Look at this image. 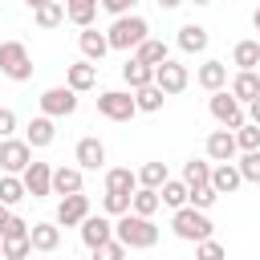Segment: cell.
<instances>
[{"label":"cell","mask_w":260,"mask_h":260,"mask_svg":"<svg viewBox=\"0 0 260 260\" xmlns=\"http://www.w3.org/2000/svg\"><path fill=\"white\" fill-rule=\"evenodd\" d=\"M171 232L179 236V240H187V244H199V240H211V232H215V223L207 219V211H199V207H179L175 215H171Z\"/></svg>","instance_id":"3957f363"},{"label":"cell","mask_w":260,"mask_h":260,"mask_svg":"<svg viewBox=\"0 0 260 260\" xmlns=\"http://www.w3.org/2000/svg\"><path fill=\"white\" fill-rule=\"evenodd\" d=\"M248 122H256V126H260V98H256V102H248Z\"/></svg>","instance_id":"bcb514c9"},{"label":"cell","mask_w":260,"mask_h":260,"mask_svg":"<svg viewBox=\"0 0 260 260\" xmlns=\"http://www.w3.org/2000/svg\"><path fill=\"white\" fill-rule=\"evenodd\" d=\"M195 260H228V248L211 236V240H199L195 244Z\"/></svg>","instance_id":"f35d334b"},{"label":"cell","mask_w":260,"mask_h":260,"mask_svg":"<svg viewBox=\"0 0 260 260\" xmlns=\"http://www.w3.org/2000/svg\"><path fill=\"white\" fill-rule=\"evenodd\" d=\"M24 4H28V8H41V4H49V0H24Z\"/></svg>","instance_id":"f907efd6"},{"label":"cell","mask_w":260,"mask_h":260,"mask_svg":"<svg viewBox=\"0 0 260 260\" xmlns=\"http://www.w3.org/2000/svg\"><path fill=\"white\" fill-rule=\"evenodd\" d=\"M110 49H118V53H130V49H138L146 37H150V24L142 20V16H134V12H126V16H114V24H110Z\"/></svg>","instance_id":"7a4b0ae2"},{"label":"cell","mask_w":260,"mask_h":260,"mask_svg":"<svg viewBox=\"0 0 260 260\" xmlns=\"http://www.w3.org/2000/svg\"><path fill=\"white\" fill-rule=\"evenodd\" d=\"M240 183H244V175H240L236 162H215V167H211V187H215L219 195H232Z\"/></svg>","instance_id":"ffe728a7"},{"label":"cell","mask_w":260,"mask_h":260,"mask_svg":"<svg viewBox=\"0 0 260 260\" xmlns=\"http://www.w3.org/2000/svg\"><path fill=\"white\" fill-rule=\"evenodd\" d=\"M77 45H81V57H85V61H93V65L110 53V37H106V32H98V28H81Z\"/></svg>","instance_id":"ac0fdd59"},{"label":"cell","mask_w":260,"mask_h":260,"mask_svg":"<svg viewBox=\"0 0 260 260\" xmlns=\"http://www.w3.org/2000/svg\"><path fill=\"white\" fill-rule=\"evenodd\" d=\"M207 41H211V37H207V28H203V24H195V20L179 28V49H183V53H203V49H207Z\"/></svg>","instance_id":"d4e9b609"},{"label":"cell","mask_w":260,"mask_h":260,"mask_svg":"<svg viewBox=\"0 0 260 260\" xmlns=\"http://www.w3.org/2000/svg\"><path fill=\"white\" fill-rule=\"evenodd\" d=\"M106 191H126V195H134V191H138V175H134L130 167H110V171H106Z\"/></svg>","instance_id":"4316f807"},{"label":"cell","mask_w":260,"mask_h":260,"mask_svg":"<svg viewBox=\"0 0 260 260\" xmlns=\"http://www.w3.org/2000/svg\"><path fill=\"white\" fill-rule=\"evenodd\" d=\"M53 138H57V126H53V118H49V114H41V118H32V122L24 126V142H28L32 150L53 146Z\"/></svg>","instance_id":"2e32d148"},{"label":"cell","mask_w":260,"mask_h":260,"mask_svg":"<svg viewBox=\"0 0 260 260\" xmlns=\"http://www.w3.org/2000/svg\"><path fill=\"white\" fill-rule=\"evenodd\" d=\"M183 183L195 191V187H207L211 183V162H203V158H191L187 167H183Z\"/></svg>","instance_id":"836d02e7"},{"label":"cell","mask_w":260,"mask_h":260,"mask_svg":"<svg viewBox=\"0 0 260 260\" xmlns=\"http://www.w3.org/2000/svg\"><path fill=\"white\" fill-rule=\"evenodd\" d=\"M32 20H37L41 28H57V24L65 20V4H61V0H49V4L32 8Z\"/></svg>","instance_id":"d6a6232c"},{"label":"cell","mask_w":260,"mask_h":260,"mask_svg":"<svg viewBox=\"0 0 260 260\" xmlns=\"http://www.w3.org/2000/svg\"><path fill=\"white\" fill-rule=\"evenodd\" d=\"M122 81H126L130 89H142V85L154 81V65H142L138 57H130V61L122 65Z\"/></svg>","instance_id":"484cf974"},{"label":"cell","mask_w":260,"mask_h":260,"mask_svg":"<svg viewBox=\"0 0 260 260\" xmlns=\"http://www.w3.org/2000/svg\"><path fill=\"white\" fill-rule=\"evenodd\" d=\"M8 215H12V207H8V203H0V228H4V219H8Z\"/></svg>","instance_id":"7dc6e473"},{"label":"cell","mask_w":260,"mask_h":260,"mask_svg":"<svg viewBox=\"0 0 260 260\" xmlns=\"http://www.w3.org/2000/svg\"><path fill=\"white\" fill-rule=\"evenodd\" d=\"M232 65H240V69H260V41H236Z\"/></svg>","instance_id":"f546056e"},{"label":"cell","mask_w":260,"mask_h":260,"mask_svg":"<svg viewBox=\"0 0 260 260\" xmlns=\"http://www.w3.org/2000/svg\"><path fill=\"white\" fill-rule=\"evenodd\" d=\"M236 167H240L244 183H260V150H244V158Z\"/></svg>","instance_id":"60d3db41"},{"label":"cell","mask_w":260,"mask_h":260,"mask_svg":"<svg viewBox=\"0 0 260 260\" xmlns=\"http://www.w3.org/2000/svg\"><path fill=\"white\" fill-rule=\"evenodd\" d=\"M28 236H32V248H37V252H57V248H61V223H57V219L32 223Z\"/></svg>","instance_id":"5bb4252c"},{"label":"cell","mask_w":260,"mask_h":260,"mask_svg":"<svg viewBox=\"0 0 260 260\" xmlns=\"http://www.w3.org/2000/svg\"><path fill=\"white\" fill-rule=\"evenodd\" d=\"M134 4H138V0H102V8H106L110 16H126Z\"/></svg>","instance_id":"f6af8a7d"},{"label":"cell","mask_w":260,"mask_h":260,"mask_svg":"<svg viewBox=\"0 0 260 260\" xmlns=\"http://www.w3.org/2000/svg\"><path fill=\"white\" fill-rule=\"evenodd\" d=\"M215 199H219V191L207 183V187H195L191 191V207H199V211H207V207H215Z\"/></svg>","instance_id":"b9f144b4"},{"label":"cell","mask_w":260,"mask_h":260,"mask_svg":"<svg viewBox=\"0 0 260 260\" xmlns=\"http://www.w3.org/2000/svg\"><path fill=\"white\" fill-rule=\"evenodd\" d=\"M134 102H138V114H158V110H162V102H167V93L150 81V85L134 89Z\"/></svg>","instance_id":"f1b7e54d"},{"label":"cell","mask_w":260,"mask_h":260,"mask_svg":"<svg viewBox=\"0 0 260 260\" xmlns=\"http://www.w3.org/2000/svg\"><path fill=\"white\" fill-rule=\"evenodd\" d=\"M37 248H32V236H12V240H0V256L4 260H28Z\"/></svg>","instance_id":"4dcf8cb0"},{"label":"cell","mask_w":260,"mask_h":260,"mask_svg":"<svg viewBox=\"0 0 260 260\" xmlns=\"http://www.w3.org/2000/svg\"><path fill=\"white\" fill-rule=\"evenodd\" d=\"M81 187V167H53V195H77Z\"/></svg>","instance_id":"d6986e66"},{"label":"cell","mask_w":260,"mask_h":260,"mask_svg":"<svg viewBox=\"0 0 260 260\" xmlns=\"http://www.w3.org/2000/svg\"><path fill=\"white\" fill-rule=\"evenodd\" d=\"M252 28H256V32H260V8H256V12H252Z\"/></svg>","instance_id":"681fc988"},{"label":"cell","mask_w":260,"mask_h":260,"mask_svg":"<svg viewBox=\"0 0 260 260\" xmlns=\"http://www.w3.org/2000/svg\"><path fill=\"white\" fill-rule=\"evenodd\" d=\"M154 4H158V8H179L183 0H154Z\"/></svg>","instance_id":"c3c4849f"},{"label":"cell","mask_w":260,"mask_h":260,"mask_svg":"<svg viewBox=\"0 0 260 260\" xmlns=\"http://www.w3.org/2000/svg\"><path fill=\"white\" fill-rule=\"evenodd\" d=\"M12 130H16V114L8 106H0V138H12Z\"/></svg>","instance_id":"ee69618b"},{"label":"cell","mask_w":260,"mask_h":260,"mask_svg":"<svg viewBox=\"0 0 260 260\" xmlns=\"http://www.w3.org/2000/svg\"><path fill=\"white\" fill-rule=\"evenodd\" d=\"M236 146H240V150H260V126H256V122H244V126L236 130Z\"/></svg>","instance_id":"74e56055"},{"label":"cell","mask_w":260,"mask_h":260,"mask_svg":"<svg viewBox=\"0 0 260 260\" xmlns=\"http://www.w3.org/2000/svg\"><path fill=\"white\" fill-rule=\"evenodd\" d=\"M28 162H32V146L24 138H0V167H4V175H24Z\"/></svg>","instance_id":"ba28073f"},{"label":"cell","mask_w":260,"mask_h":260,"mask_svg":"<svg viewBox=\"0 0 260 260\" xmlns=\"http://www.w3.org/2000/svg\"><path fill=\"white\" fill-rule=\"evenodd\" d=\"M65 85L77 89V93L93 89V85H98V65H93V61H73V65L65 69Z\"/></svg>","instance_id":"9a60e30c"},{"label":"cell","mask_w":260,"mask_h":260,"mask_svg":"<svg viewBox=\"0 0 260 260\" xmlns=\"http://www.w3.org/2000/svg\"><path fill=\"white\" fill-rule=\"evenodd\" d=\"M73 158H77L81 171H102V167H106V146H102L98 138H81L77 150H73Z\"/></svg>","instance_id":"e0dca14e"},{"label":"cell","mask_w":260,"mask_h":260,"mask_svg":"<svg viewBox=\"0 0 260 260\" xmlns=\"http://www.w3.org/2000/svg\"><path fill=\"white\" fill-rule=\"evenodd\" d=\"M20 199H28V191H24V179H20V175H0V203L16 207Z\"/></svg>","instance_id":"1f68e13d"},{"label":"cell","mask_w":260,"mask_h":260,"mask_svg":"<svg viewBox=\"0 0 260 260\" xmlns=\"http://www.w3.org/2000/svg\"><path fill=\"white\" fill-rule=\"evenodd\" d=\"M195 81H199L207 93H215V89L228 85V65H223V61H203L199 73H195Z\"/></svg>","instance_id":"7402d4cb"},{"label":"cell","mask_w":260,"mask_h":260,"mask_svg":"<svg viewBox=\"0 0 260 260\" xmlns=\"http://www.w3.org/2000/svg\"><path fill=\"white\" fill-rule=\"evenodd\" d=\"M0 73L8 81H28L32 77V57L20 41H0Z\"/></svg>","instance_id":"277c9868"},{"label":"cell","mask_w":260,"mask_h":260,"mask_svg":"<svg viewBox=\"0 0 260 260\" xmlns=\"http://www.w3.org/2000/svg\"><path fill=\"white\" fill-rule=\"evenodd\" d=\"M236 150H240V146H236V130L223 126V130H211V134H207V158H211V162H232Z\"/></svg>","instance_id":"4fadbf2b"},{"label":"cell","mask_w":260,"mask_h":260,"mask_svg":"<svg viewBox=\"0 0 260 260\" xmlns=\"http://www.w3.org/2000/svg\"><path fill=\"white\" fill-rule=\"evenodd\" d=\"M134 57H138L142 65H162L171 53H167V41H158V37H146V41L134 49Z\"/></svg>","instance_id":"83f0119b"},{"label":"cell","mask_w":260,"mask_h":260,"mask_svg":"<svg viewBox=\"0 0 260 260\" xmlns=\"http://www.w3.org/2000/svg\"><path fill=\"white\" fill-rule=\"evenodd\" d=\"M41 114H49V118H69V114H77V89H69V85L45 89V93H41Z\"/></svg>","instance_id":"52a82bcc"},{"label":"cell","mask_w":260,"mask_h":260,"mask_svg":"<svg viewBox=\"0 0 260 260\" xmlns=\"http://www.w3.org/2000/svg\"><path fill=\"white\" fill-rule=\"evenodd\" d=\"M130 203H134V195H126V191H106L102 195V207H106V215H126L130 211Z\"/></svg>","instance_id":"8d00e7d4"},{"label":"cell","mask_w":260,"mask_h":260,"mask_svg":"<svg viewBox=\"0 0 260 260\" xmlns=\"http://www.w3.org/2000/svg\"><path fill=\"white\" fill-rule=\"evenodd\" d=\"M232 98H240L244 106L256 102V98H260V73H256V69H240V73L232 77Z\"/></svg>","instance_id":"44dd1931"},{"label":"cell","mask_w":260,"mask_h":260,"mask_svg":"<svg viewBox=\"0 0 260 260\" xmlns=\"http://www.w3.org/2000/svg\"><path fill=\"white\" fill-rule=\"evenodd\" d=\"M126 252H130V248L114 236V240H106V244H98V248H93V260H126Z\"/></svg>","instance_id":"ab89813d"},{"label":"cell","mask_w":260,"mask_h":260,"mask_svg":"<svg viewBox=\"0 0 260 260\" xmlns=\"http://www.w3.org/2000/svg\"><path fill=\"white\" fill-rule=\"evenodd\" d=\"M207 110H211V118H215L219 126H228V130H240V126L248 122L244 102H240V98H232V89H215V93H211V102H207Z\"/></svg>","instance_id":"8992f818"},{"label":"cell","mask_w":260,"mask_h":260,"mask_svg":"<svg viewBox=\"0 0 260 260\" xmlns=\"http://www.w3.org/2000/svg\"><path fill=\"white\" fill-rule=\"evenodd\" d=\"M106 240H114V219H110V215H93V211H89V215L81 219V244L93 252V248H98V244H106Z\"/></svg>","instance_id":"7c38bea8"},{"label":"cell","mask_w":260,"mask_h":260,"mask_svg":"<svg viewBox=\"0 0 260 260\" xmlns=\"http://www.w3.org/2000/svg\"><path fill=\"white\" fill-rule=\"evenodd\" d=\"M28 228H32V223H24L20 215H8V219H4V228H0V240H12V236H28Z\"/></svg>","instance_id":"7bdbcfd3"},{"label":"cell","mask_w":260,"mask_h":260,"mask_svg":"<svg viewBox=\"0 0 260 260\" xmlns=\"http://www.w3.org/2000/svg\"><path fill=\"white\" fill-rule=\"evenodd\" d=\"M20 179H24V191H28L32 199L53 195V167H49V162H28Z\"/></svg>","instance_id":"8fae6325"},{"label":"cell","mask_w":260,"mask_h":260,"mask_svg":"<svg viewBox=\"0 0 260 260\" xmlns=\"http://www.w3.org/2000/svg\"><path fill=\"white\" fill-rule=\"evenodd\" d=\"M98 4H102V0H65V16H69L77 28H93Z\"/></svg>","instance_id":"cb8c5ba5"},{"label":"cell","mask_w":260,"mask_h":260,"mask_svg":"<svg viewBox=\"0 0 260 260\" xmlns=\"http://www.w3.org/2000/svg\"><path fill=\"white\" fill-rule=\"evenodd\" d=\"M167 179H171V175H167V162H146V167L138 171V187H154V191H158Z\"/></svg>","instance_id":"d590c367"},{"label":"cell","mask_w":260,"mask_h":260,"mask_svg":"<svg viewBox=\"0 0 260 260\" xmlns=\"http://www.w3.org/2000/svg\"><path fill=\"white\" fill-rule=\"evenodd\" d=\"M98 114L110 118V122H130L138 114L134 89H106V93H98Z\"/></svg>","instance_id":"5b68a950"},{"label":"cell","mask_w":260,"mask_h":260,"mask_svg":"<svg viewBox=\"0 0 260 260\" xmlns=\"http://www.w3.org/2000/svg\"><path fill=\"white\" fill-rule=\"evenodd\" d=\"M187 81H191V73H187V65L183 61H162V65H154V85L171 98V93H183L187 89Z\"/></svg>","instance_id":"9c48e42d"},{"label":"cell","mask_w":260,"mask_h":260,"mask_svg":"<svg viewBox=\"0 0 260 260\" xmlns=\"http://www.w3.org/2000/svg\"><path fill=\"white\" fill-rule=\"evenodd\" d=\"M191 4H211V0H191Z\"/></svg>","instance_id":"816d5d0a"},{"label":"cell","mask_w":260,"mask_h":260,"mask_svg":"<svg viewBox=\"0 0 260 260\" xmlns=\"http://www.w3.org/2000/svg\"><path fill=\"white\" fill-rule=\"evenodd\" d=\"M85 215H89V195H85V191L61 195V203H57V223H61V228H81Z\"/></svg>","instance_id":"30bf717a"},{"label":"cell","mask_w":260,"mask_h":260,"mask_svg":"<svg viewBox=\"0 0 260 260\" xmlns=\"http://www.w3.org/2000/svg\"><path fill=\"white\" fill-rule=\"evenodd\" d=\"M114 236L130 248V252H142V248H154L158 244V228L150 215H138V211H126L114 219Z\"/></svg>","instance_id":"6da1fadb"},{"label":"cell","mask_w":260,"mask_h":260,"mask_svg":"<svg viewBox=\"0 0 260 260\" xmlns=\"http://www.w3.org/2000/svg\"><path fill=\"white\" fill-rule=\"evenodd\" d=\"M158 195H162V207H171V211H179V207L191 203V187H187L183 179H167V183L158 187Z\"/></svg>","instance_id":"603a6c76"},{"label":"cell","mask_w":260,"mask_h":260,"mask_svg":"<svg viewBox=\"0 0 260 260\" xmlns=\"http://www.w3.org/2000/svg\"><path fill=\"white\" fill-rule=\"evenodd\" d=\"M162 207V195L154 191V187H138L134 191V203H130V211H138V215H154Z\"/></svg>","instance_id":"e575fe53"}]
</instances>
